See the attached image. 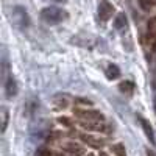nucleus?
I'll return each instance as SVG.
<instances>
[{
    "label": "nucleus",
    "mask_w": 156,
    "mask_h": 156,
    "mask_svg": "<svg viewBox=\"0 0 156 156\" xmlns=\"http://www.w3.org/2000/svg\"><path fill=\"white\" fill-rule=\"evenodd\" d=\"M11 22L16 25V28L19 30H27L30 27V17H28V12L23 6L16 5L12 6L11 9Z\"/></svg>",
    "instance_id": "obj_1"
},
{
    "label": "nucleus",
    "mask_w": 156,
    "mask_h": 156,
    "mask_svg": "<svg viewBox=\"0 0 156 156\" xmlns=\"http://www.w3.org/2000/svg\"><path fill=\"white\" fill-rule=\"evenodd\" d=\"M41 17L47 23H59L67 17V14H66V11L58 6H45L41 11Z\"/></svg>",
    "instance_id": "obj_2"
},
{
    "label": "nucleus",
    "mask_w": 156,
    "mask_h": 156,
    "mask_svg": "<svg viewBox=\"0 0 156 156\" xmlns=\"http://www.w3.org/2000/svg\"><path fill=\"white\" fill-rule=\"evenodd\" d=\"M97 12H98V17H100L101 22H108L114 14V6L111 5L109 0H101V2L98 3Z\"/></svg>",
    "instance_id": "obj_3"
},
{
    "label": "nucleus",
    "mask_w": 156,
    "mask_h": 156,
    "mask_svg": "<svg viewBox=\"0 0 156 156\" xmlns=\"http://www.w3.org/2000/svg\"><path fill=\"white\" fill-rule=\"evenodd\" d=\"M75 114L80 117L81 120H105V117H103V114L100 111H95V109H76Z\"/></svg>",
    "instance_id": "obj_4"
},
{
    "label": "nucleus",
    "mask_w": 156,
    "mask_h": 156,
    "mask_svg": "<svg viewBox=\"0 0 156 156\" xmlns=\"http://www.w3.org/2000/svg\"><path fill=\"white\" fill-rule=\"evenodd\" d=\"M5 95L6 98H12L17 95V83L11 73H8L5 78Z\"/></svg>",
    "instance_id": "obj_5"
},
{
    "label": "nucleus",
    "mask_w": 156,
    "mask_h": 156,
    "mask_svg": "<svg viewBox=\"0 0 156 156\" xmlns=\"http://www.w3.org/2000/svg\"><path fill=\"white\" fill-rule=\"evenodd\" d=\"M51 105H53L55 111H61V109H66L69 106V97L66 94H56L51 100Z\"/></svg>",
    "instance_id": "obj_6"
},
{
    "label": "nucleus",
    "mask_w": 156,
    "mask_h": 156,
    "mask_svg": "<svg viewBox=\"0 0 156 156\" xmlns=\"http://www.w3.org/2000/svg\"><path fill=\"white\" fill-rule=\"evenodd\" d=\"M80 139L84 142V144H87L89 147H94V148H103V145H105V142H103L100 137H95V136H90V134H80Z\"/></svg>",
    "instance_id": "obj_7"
},
{
    "label": "nucleus",
    "mask_w": 156,
    "mask_h": 156,
    "mask_svg": "<svg viewBox=\"0 0 156 156\" xmlns=\"http://www.w3.org/2000/svg\"><path fill=\"white\" fill-rule=\"evenodd\" d=\"M64 150L67 151L69 156H83V154H84L83 145L76 144V142H67V144L64 145Z\"/></svg>",
    "instance_id": "obj_8"
},
{
    "label": "nucleus",
    "mask_w": 156,
    "mask_h": 156,
    "mask_svg": "<svg viewBox=\"0 0 156 156\" xmlns=\"http://www.w3.org/2000/svg\"><path fill=\"white\" fill-rule=\"evenodd\" d=\"M81 126L90 129V131H103L105 129L103 120H81Z\"/></svg>",
    "instance_id": "obj_9"
},
{
    "label": "nucleus",
    "mask_w": 156,
    "mask_h": 156,
    "mask_svg": "<svg viewBox=\"0 0 156 156\" xmlns=\"http://www.w3.org/2000/svg\"><path fill=\"white\" fill-rule=\"evenodd\" d=\"M139 122H140V126H142V129H144L147 139L151 142V144H154V131H153L150 122H148L147 119H144V117H139Z\"/></svg>",
    "instance_id": "obj_10"
},
{
    "label": "nucleus",
    "mask_w": 156,
    "mask_h": 156,
    "mask_svg": "<svg viewBox=\"0 0 156 156\" xmlns=\"http://www.w3.org/2000/svg\"><path fill=\"white\" fill-rule=\"evenodd\" d=\"M106 76H108V80H117L120 76V69L115 64H109L106 67Z\"/></svg>",
    "instance_id": "obj_11"
},
{
    "label": "nucleus",
    "mask_w": 156,
    "mask_h": 156,
    "mask_svg": "<svg viewBox=\"0 0 156 156\" xmlns=\"http://www.w3.org/2000/svg\"><path fill=\"white\" fill-rule=\"evenodd\" d=\"M114 27L115 30H123L126 27V16H125V12H119L114 20Z\"/></svg>",
    "instance_id": "obj_12"
},
{
    "label": "nucleus",
    "mask_w": 156,
    "mask_h": 156,
    "mask_svg": "<svg viewBox=\"0 0 156 156\" xmlns=\"http://www.w3.org/2000/svg\"><path fill=\"white\" fill-rule=\"evenodd\" d=\"M119 89H120V92L129 95V94L134 92V84H133L131 81H122V83L119 84Z\"/></svg>",
    "instance_id": "obj_13"
},
{
    "label": "nucleus",
    "mask_w": 156,
    "mask_h": 156,
    "mask_svg": "<svg viewBox=\"0 0 156 156\" xmlns=\"http://www.w3.org/2000/svg\"><path fill=\"white\" fill-rule=\"evenodd\" d=\"M37 106H39V103L36 101V98H31V100L27 101V106L23 108V111H25V114H27V115H30V114H33L36 111Z\"/></svg>",
    "instance_id": "obj_14"
},
{
    "label": "nucleus",
    "mask_w": 156,
    "mask_h": 156,
    "mask_svg": "<svg viewBox=\"0 0 156 156\" xmlns=\"http://www.w3.org/2000/svg\"><path fill=\"white\" fill-rule=\"evenodd\" d=\"M139 6L144 9V11H151L154 6V0H139Z\"/></svg>",
    "instance_id": "obj_15"
},
{
    "label": "nucleus",
    "mask_w": 156,
    "mask_h": 156,
    "mask_svg": "<svg viewBox=\"0 0 156 156\" xmlns=\"http://www.w3.org/2000/svg\"><path fill=\"white\" fill-rule=\"evenodd\" d=\"M111 150L117 154V156H126V151H125V147L122 144H114L111 147Z\"/></svg>",
    "instance_id": "obj_16"
},
{
    "label": "nucleus",
    "mask_w": 156,
    "mask_h": 156,
    "mask_svg": "<svg viewBox=\"0 0 156 156\" xmlns=\"http://www.w3.org/2000/svg\"><path fill=\"white\" fill-rule=\"evenodd\" d=\"M58 123H61L62 126H67V128H70V126L73 125L72 119H70V117H66V115H61V117H58Z\"/></svg>",
    "instance_id": "obj_17"
},
{
    "label": "nucleus",
    "mask_w": 156,
    "mask_h": 156,
    "mask_svg": "<svg viewBox=\"0 0 156 156\" xmlns=\"http://www.w3.org/2000/svg\"><path fill=\"white\" fill-rule=\"evenodd\" d=\"M147 28H148L150 33L156 31V16H153V17H150V19L147 20Z\"/></svg>",
    "instance_id": "obj_18"
},
{
    "label": "nucleus",
    "mask_w": 156,
    "mask_h": 156,
    "mask_svg": "<svg viewBox=\"0 0 156 156\" xmlns=\"http://www.w3.org/2000/svg\"><path fill=\"white\" fill-rule=\"evenodd\" d=\"M50 154H51V151L47 147H39L36 151V156H50Z\"/></svg>",
    "instance_id": "obj_19"
},
{
    "label": "nucleus",
    "mask_w": 156,
    "mask_h": 156,
    "mask_svg": "<svg viewBox=\"0 0 156 156\" xmlns=\"http://www.w3.org/2000/svg\"><path fill=\"white\" fill-rule=\"evenodd\" d=\"M3 122H2V133H5V129H6V126H8V109H5L3 108Z\"/></svg>",
    "instance_id": "obj_20"
},
{
    "label": "nucleus",
    "mask_w": 156,
    "mask_h": 156,
    "mask_svg": "<svg viewBox=\"0 0 156 156\" xmlns=\"http://www.w3.org/2000/svg\"><path fill=\"white\" fill-rule=\"evenodd\" d=\"M148 42H150L151 48H153V50H156V31L150 33V36H148Z\"/></svg>",
    "instance_id": "obj_21"
},
{
    "label": "nucleus",
    "mask_w": 156,
    "mask_h": 156,
    "mask_svg": "<svg viewBox=\"0 0 156 156\" xmlns=\"http://www.w3.org/2000/svg\"><path fill=\"white\" fill-rule=\"evenodd\" d=\"M145 151H147V156H156V153H154L153 150H150V148H147Z\"/></svg>",
    "instance_id": "obj_22"
},
{
    "label": "nucleus",
    "mask_w": 156,
    "mask_h": 156,
    "mask_svg": "<svg viewBox=\"0 0 156 156\" xmlns=\"http://www.w3.org/2000/svg\"><path fill=\"white\" fill-rule=\"evenodd\" d=\"M50 156H64V154H62V153H51Z\"/></svg>",
    "instance_id": "obj_23"
},
{
    "label": "nucleus",
    "mask_w": 156,
    "mask_h": 156,
    "mask_svg": "<svg viewBox=\"0 0 156 156\" xmlns=\"http://www.w3.org/2000/svg\"><path fill=\"white\" fill-rule=\"evenodd\" d=\"M100 156H109V154H106L105 151H100Z\"/></svg>",
    "instance_id": "obj_24"
},
{
    "label": "nucleus",
    "mask_w": 156,
    "mask_h": 156,
    "mask_svg": "<svg viewBox=\"0 0 156 156\" xmlns=\"http://www.w3.org/2000/svg\"><path fill=\"white\" fill-rule=\"evenodd\" d=\"M87 156H92V154H87Z\"/></svg>",
    "instance_id": "obj_25"
}]
</instances>
